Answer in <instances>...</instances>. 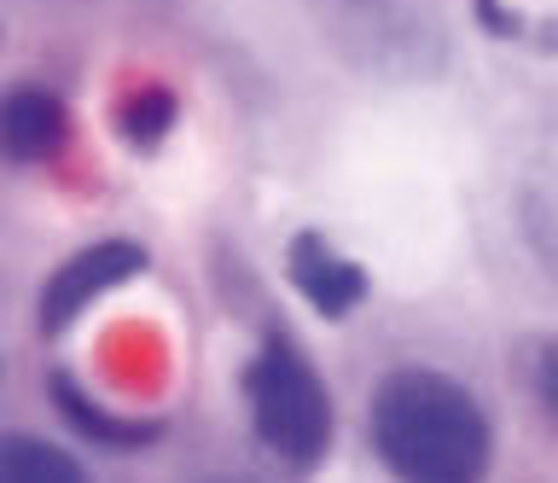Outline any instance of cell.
Here are the masks:
<instances>
[{"label":"cell","instance_id":"obj_11","mask_svg":"<svg viewBox=\"0 0 558 483\" xmlns=\"http://www.w3.org/2000/svg\"><path fill=\"white\" fill-rule=\"evenodd\" d=\"M535 41L547 47V53H558V19H547V24H535Z\"/></svg>","mask_w":558,"mask_h":483},{"label":"cell","instance_id":"obj_6","mask_svg":"<svg viewBox=\"0 0 558 483\" xmlns=\"http://www.w3.org/2000/svg\"><path fill=\"white\" fill-rule=\"evenodd\" d=\"M70 146V111L47 82H12L0 94V158L17 169L52 164Z\"/></svg>","mask_w":558,"mask_h":483},{"label":"cell","instance_id":"obj_9","mask_svg":"<svg viewBox=\"0 0 558 483\" xmlns=\"http://www.w3.org/2000/svg\"><path fill=\"white\" fill-rule=\"evenodd\" d=\"M174 117H181V99H174L163 82H140V88H129L117 99V134L134 152H151L174 129Z\"/></svg>","mask_w":558,"mask_h":483},{"label":"cell","instance_id":"obj_1","mask_svg":"<svg viewBox=\"0 0 558 483\" xmlns=\"http://www.w3.org/2000/svg\"><path fill=\"white\" fill-rule=\"evenodd\" d=\"M366 437L396 483H483L495 425L477 390L442 367H390L366 402Z\"/></svg>","mask_w":558,"mask_h":483},{"label":"cell","instance_id":"obj_7","mask_svg":"<svg viewBox=\"0 0 558 483\" xmlns=\"http://www.w3.org/2000/svg\"><path fill=\"white\" fill-rule=\"evenodd\" d=\"M52 408H59L82 437H94L105 448H140V443H157V431H163L157 420H140V413H111L105 402H94L70 373H52Z\"/></svg>","mask_w":558,"mask_h":483},{"label":"cell","instance_id":"obj_2","mask_svg":"<svg viewBox=\"0 0 558 483\" xmlns=\"http://www.w3.org/2000/svg\"><path fill=\"white\" fill-rule=\"evenodd\" d=\"M314 24L349 71L373 82H430L448 64L436 0H314Z\"/></svg>","mask_w":558,"mask_h":483},{"label":"cell","instance_id":"obj_10","mask_svg":"<svg viewBox=\"0 0 558 483\" xmlns=\"http://www.w3.org/2000/svg\"><path fill=\"white\" fill-rule=\"evenodd\" d=\"M535 396H541V408L558 420V338H547L535 350Z\"/></svg>","mask_w":558,"mask_h":483},{"label":"cell","instance_id":"obj_3","mask_svg":"<svg viewBox=\"0 0 558 483\" xmlns=\"http://www.w3.org/2000/svg\"><path fill=\"white\" fill-rule=\"evenodd\" d=\"M244 402H251L256 443L268 448L279 466L308 472L331 448V390L308 350L286 333H268L262 350L244 367Z\"/></svg>","mask_w":558,"mask_h":483},{"label":"cell","instance_id":"obj_8","mask_svg":"<svg viewBox=\"0 0 558 483\" xmlns=\"http://www.w3.org/2000/svg\"><path fill=\"white\" fill-rule=\"evenodd\" d=\"M0 483H94V478H87V466L70 448L7 431L0 437Z\"/></svg>","mask_w":558,"mask_h":483},{"label":"cell","instance_id":"obj_4","mask_svg":"<svg viewBox=\"0 0 558 483\" xmlns=\"http://www.w3.org/2000/svg\"><path fill=\"white\" fill-rule=\"evenodd\" d=\"M140 274H146V245H134V239H99V245H82L76 256H64V263L47 274L41 303H35V321H41L47 338H59L99 298H111V291H122L129 280H140Z\"/></svg>","mask_w":558,"mask_h":483},{"label":"cell","instance_id":"obj_5","mask_svg":"<svg viewBox=\"0 0 558 483\" xmlns=\"http://www.w3.org/2000/svg\"><path fill=\"white\" fill-rule=\"evenodd\" d=\"M286 274H291L296 298H303L320 321H349L366 303V291H373V274H366L355 256H343L326 233H314V228H303L291 239Z\"/></svg>","mask_w":558,"mask_h":483}]
</instances>
